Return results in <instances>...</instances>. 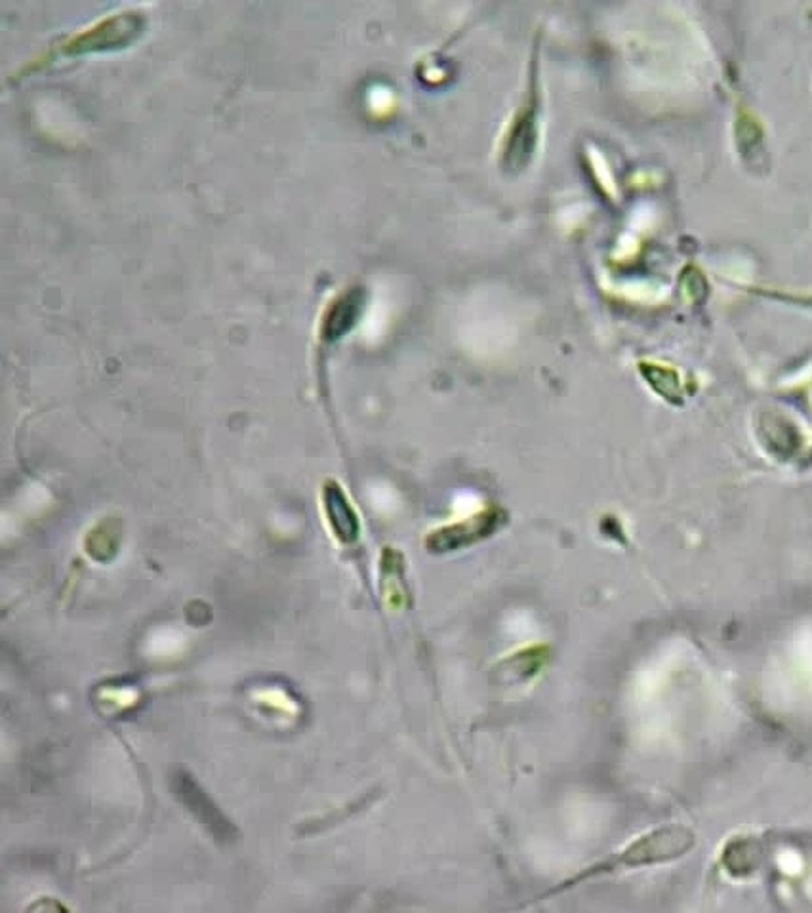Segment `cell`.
Here are the masks:
<instances>
[{
	"mask_svg": "<svg viewBox=\"0 0 812 913\" xmlns=\"http://www.w3.org/2000/svg\"><path fill=\"white\" fill-rule=\"evenodd\" d=\"M142 15L140 12H120V14L107 15L104 20L94 23L93 28L83 29L75 35L64 41L59 54H78L86 50L109 48L115 44L128 43L136 33L142 29Z\"/></svg>",
	"mask_w": 812,
	"mask_h": 913,
	"instance_id": "cell-1",
	"label": "cell"
},
{
	"mask_svg": "<svg viewBox=\"0 0 812 913\" xmlns=\"http://www.w3.org/2000/svg\"><path fill=\"white\" fill-rule=\"evenodd\" d=\"M174 792L184 807L197 818L201 826L218 843H234L237 839V829L218 805L214 803L205 790L198 786L197 780L190 772L180 771L174 774Z\"/></svg>",
	"mask_w": 812,
	"mask_h": 913,
	"instance_id": "cell-2",
	"label": "cell"
},
{
	"mask_svg": "<svg viewBox=\"0 0 812 913\" xmlns=\"http://www.w3.org/2000/svg\"><path fill=\"white\" fill-rule=\"evenodd\" d=\"M693 847V836L683 828L662 829L631 845L615 865L641 866L681 857Z\"/></svg>",
	"mask_w": 812,
	"mask_h": 913,
	"instance_id": "cell-3",
	"label": "cell"
},
{
	"mask_svg": "<svg viewBox=\"0 0 812 913\" xmlns=\"http://www.w3.org/2000/svg\"><path fill=\"white\" fill-rule=\"evenodd\" d=\"M500 519H502L500 511H483L479 515L467 519L464 523L453 524V526H445L441 531L433 532L427 539V547H430V552L445 553L475 544V542L490 536L498 529Z\"/></svg>",
	"mask_w": 812,
	"mask_h": 913,
	"instance_id": "cell-4",
	"label": "cell"
},
{
	"mask_svg": "<svg viewBox=\"0 0 812 913\" xmlns=\"http://www.w3.org/2000/svg\"><path fill=\"white\" fill-rule=\"evenodd\" d=\"M323 500H325L326 518L336 539L344 544H351L359 539V519L342 487H338L336 482H328L323 492Z\"/></svg>",
	"mask_w": 812,
	"mask_h": 913,
	"instance_id": "cell-5",
	"label": "cell"
}]
</instances>
